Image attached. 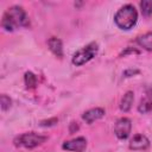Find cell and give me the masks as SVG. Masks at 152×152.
Masks as SVG:
<instances>
[{
	"mask_svg": "<svg viewBox=\"0 0 152 152\" xmlns=\"http://www.w3.org/2000/svg\"><path fill=\"white\" fill-rule=\"evenodd\" d=\"M48 45L51 50V52L57 56V57H62L63 56V44H62V40L56 38V37H51L49 40H48Z\"/></svg>",
	"mask_w": 152,
	"mask_h": 152,
	"instance_id": "9c48e42d",
	"label": "cell"
},
{
	"mask_svg": "<svg viewBox=\"0 0 152 152\" xmlns=\"http://www.w3.org/2000/svg\"><path fill=\"white\" fill-rule=\"evenodd\" d=\"M56 122H57V119L53 118V119H50V120H44V121H42V122H40V126H52V125H55Z\"/></svg>",
	"mask_w": 152,
	"mask_h": 152,
	"instance_id": "2e32d148",
	"label": "cell"
},
{
	"mask_svg": "<svg viewBox=\"0 0 152 152\" xmlns=\"http://www.w3.org/2000/svg\"><path fill=\"white\" fill-rule=\"evenodd\" d=\"M28 25V17L23 7L12 6L2 15L1 26L6 31H14L19 27H24Z\"/></svg>",
	"mask_w": 152,
	"mask_h": 152,
	"instance_id": "6da1fadb",
	"label": "cell"
},
{
	"mask_svg": "<svg viewBox=\"0 0 152 152\" xmlns=\"http://www.w3.org/2000/svg\"><path fill=\"white\" fill-rule=\"evenodd\" d=\"M133 91H127L122 99H121V102H120V109L122 112H128L133 104V101H134V96H133Z\"/></svg>",
	"mask_w": 152,
	"mask_h": 152,
	"instance_id": "30bf717a",
	"label": "cell"
},
{
	"mask_svg": "<svg viewBox=\"0 0 152 152\" xmlns=\"http://www.w3.org/2000/svg\"><path fill=\"white\" fill-rule=\"evenodd\" d=\"M86 147H87V140L83 137L75 138L63 144V148L66 151H71V152H83Z\"/></svg>",
	"mask_w": 152,
	"mask_h": 152,
	"instance_id": "8992f818",
	"label": "cell"
},
{
	"mask_svg": "<svg viewBox=\"0 0 152 152\" xmlns=\"http://www.w3.org/2000/svg\"><path fill=\"white\" fill-rule=\"evenodd\" d=\"M25 84L27 89H33L37 86V77L31 71H27L25 74Z\"/></svg>",
	"mask_w": 152,
	"mask_h": 152,
	"instance_id": "4fadbf2b",
	"label": "cell"
},
{
	"mask_svg": "<svg viewBox=\"0 0 152 152\" xmlns=\"http://www.w3.org/2000/svg\"><path fill=\"white\" fill-rule=\"evenodd\" d=\"M137 43L145 50L152 51V32H148V33H145V34L138 37Z\"/></svg>",
	"mask_w": 152,
	"mask_h": 152,
	"instance_id": "8fae6325",
	"label": "cell"
},
{
	"mask_svg": "<svg viewBox=\"0 0 152 152\" xmlns=\"http://www.w3.org/2000/svg\"><path fill=\"white\" fill-rule=\"evenodd\" d=\"M46 139L48 138L45 135H40L34 132H28V133H24V134H20L19 137H17L14 139V145L23 146L26 148H33V147L42 145Z\"/></svg>",
	"mask_w": 152,
	"mask_h": 152,
	"instance_id": "3957f363",
	"label": "cell"
},
{
	"mask_svg": "<svg viewBox=\"0 0 152 152\" xmlns=\"http://www.w3.org/2000/svg\"><path fill=\"white\" fill-rule=\"evenodd\" d=\"M103 115H104V109H102V108H91V109L84 112L82 118L87 124H93L94 121L101 119Z\"/></svg>",
	"mask_w": 152,
	"mask_h": 152,
	"instance_id": "ba28073f",
	"label": "cell"
},
{
	"mask_svg": "<svg viewBox=\"0 0 152 152\" xmlns=\"http://www.w3.org/2000/svg\"><path fill=\"white\" fill-rule=\"evenodd\" d=\"M132 128V122L127 118H121L114 126V133L119 139H127Z\"/></svg>",
	"mask_w": 152,
	"mask_h": 152,
	"instance_id": "5b68a950",
	"label": "cell"
},
{
	"mask_svg": "<svg viewBox=\"0 0 152 152\" xmlns=\"http://www.w3.org/2000/svg\"><path fill=\"white\" fill-rule=\"evenodd\" d=\"M96 52H97V44L96 43H90L87 46L76 51V53L72 57V64L83 65L87 62H89L93 57H95Z\"/></svg>",
	"mask_w": 152,
	"mask_h": 152,
	"instance_id": "277c9868",
	"label": "cell"
},
{
	"mask_svg": "<svg viewBox=\"0 0 152 152\" xmlns=\"http://www.w3.org/2000/svg\"><path fill=\"white\" fill-rule=\"evenodd\" d=\"M138 20V13L133 5L122 6L114 15L115 24L122 30H131Z\"/></svg>",
	"mask_w": 152,
	"mask_h": 152,
	"instance_id": "7a4b0ae2",
	"label": "cell"
},
{
	"mask_svg": "<svg viewBox=\"0 0 152 152\" xmlns=\"http://www.w3.org/2000/svg\"><path fill=\"white\" fill-rule=\"evenodd\" d=\"M138 110H139L141 114H145V113L151 112V110H152V99L146 97V99L141 100V102H140L139 106H138Z\"/></svg>",
	"mask_w": 152,
	"mask_h": 152,
	"instance_id": "7c38bea8",
	"label": "cell"
},
{
	"mask_svg": "<svg viewBox=\"0 0 152 152\" xmlns=\"http://www.w3.org/2000/svg\"><path fill=\"white\" fill-rule=\"evenodd\" d=\"M11 103H12L11 99L8 96H6L5 94H2L1 95V109L2 110H7L11 107Z\"/></svg>",
	"mask_w": 152,
	"mask_h": 152,
	"instance_id": "9a60e30c",
	"label": "cell"
},
{
	"mask_svg": "<svg viewBox=\"0 0 152 152\" xmlns=\"http://www.w3.org/2000/svg\"><path fill=\"white\" fill-rule=\"evenodd\" d=\"M140 8H141V13L145 17H148L152 14V1L151 0H142L140 2Z\"/></svg>",
	"mask_w": 152,
	"mask_h": 152,
	"instance_id": "5bb4252c",
	"label": "cell"
},
{
	"mask_svg": "<svg viewBox=\"0 0 152 152\" xmlns=\"http://www.w3.org/2000/svg\"><path fill=\"white\" fill-rule=\"evenodd\" d=\"M77 129H78V125L76 122H71V125H70V133H74Z\"/></svg>",
	"mask_w": 152,
	"mask_h": 152,
	"instance_id": "ac0fdd59",
	"label": "cell"
},
{
	"mask_svg": "<svg viewBox=\"0 0 152 152\" xmlns=\"http://www.w3.org/2000/svg\"><path fill=\"white\" fill-rule=\"evenodd\" d=\"M146 94H147V97L152 99V86H151L150 88H147V90H146Z\"/></svg>",
	"mask_w": 152,
	"mask_h": 152,
	"instance_id": "d6986e66",
	"label": "cell"
},
{
	"mask_svg": "<svg viewBox=\"0 0 152 152\" xmlns=\"http://www.w3.org/2000/svg\"><path fill=\"white\" fill-rule=\"evenodd\" d=\"M139 72V70H137V69H127L125 72H124V75L126 76V77H131V76H133V75H135V74H138Z\"/></svg>",
	"mask_w": 152,
	"mask_h": 152,
	"instance_id": "e0dca14e",
	"label": "cell"
},
{
	"mask_svg": "<svg viewBox=\"0 0 152 152\" xmlns=\"http://www.w3.org/2000/svg\"><path fill=\"white\" fill-rule=\"evenodd\" d=\"M150 146V140L142 135V134H137L133 137V139L129 142V148L131 150H135V151H141V150H146Z\"/></svg>",
	"mask_w": 152,
	"mask_h": 152,
	"instance_id": "52a82bcc",
	"label": "cell"
}]
</instances>
